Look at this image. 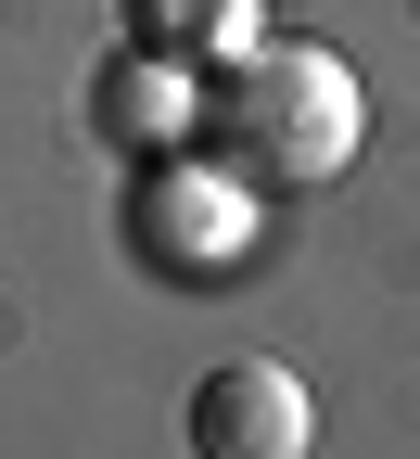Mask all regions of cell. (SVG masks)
I'll return each mask as SVG.
<instances>
[{"mask_svg": "<svg viewBox=\"0 0 420 459\" xmlns=\"http://www.w3.org/2000/svg\"><path fill=\"white\" fill-rule=\"evenodd\" d=\"M204 102V153L229 166V179H255V192H331L356 141H370V102H356V65L331 39H243L229 65L192 77Z\"/></svg>", "mask_w": 420, "mask_h": 459, "instance_id": "6da1fadb", "label": "cell"}, {"mask_svg": "<svg viewBox=\"0 0 420 459\" xmlns=\"http://www.w3.org/2000/svg\"><path fill=\"white\" fill-rule=\"evenodd\" d=\"M319 446V395L280 358H229L192 383V459H306Z\"/></svg>", "mask_w": 420, "mask_h": 459, "instance_id": "7a4b0ae2", "label": "cell"}, {"mask_svg": "<svg viewBox=\"0 0 420 459\" xmlns=\"http://www.w3.org/2000/svg\"><path fill=\"white\" fill-rule=\"evenodd\" d=\"M128 230H141V255L166 281H229V255H243V192L217 166H141Z\"/></svg>", "mask_w": 420, "mask_h": 459, "instance_id": "3957f363", "label": "cell"}, {"mask_svg": "<svg viewBox=\"0 0 420 459\" xmlns=\"http://www.w3.org/2000/svg\"><path fill=\"white\" fill-rule=\"evenodd\" d=\"M115 26H128L141 65L204 77V65H229V51L255 39V0H115Z\"/></svg>", "mask_w": 420, "mask_h": 459, "instance_id": "277c9868", "label": "cell"}]
</instances>
